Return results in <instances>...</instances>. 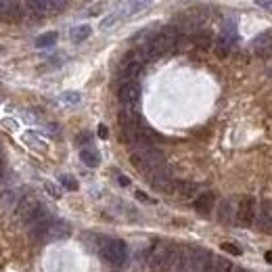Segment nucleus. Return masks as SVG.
<instances>
[{"label": "nucleus", "instance_id": "1", "mask_svg": "<svg viewBox=\"0 0 272 272\" xmlns=\"http://www.w3.org/2000/svg\"><path fill=\"white\" fill-rule=\"evenodd\" d=\"M180 34H178V27L174 25H166L161 27L159 32H155L153 38L145 44H140V52L145 55L147 61H153L157 57H161L166 52H170L172 48H176V42H178Z\"/></svg>", "mask_w": 272, "mask_h": 272}, {"label": "nucleus", "instance_id": "2", "mask_svg": "<svg viewBox=\"0 0 272 272\" xmlns=\"http://www.w3.org/2000/svg\"><path fill=\"white\" fill-rule=\"evenodd\" d=\"M132 166L145 176H151L155 170L166 166L164 153L157 149V145H140L132 147Z\"/></svg>", "mask_w": 272, "mask_h": 272}, {"label": "nucleus", "instance_id": "3", "mask_svg": "<svg viewBox=\"0 0 272 272\" xmlns=\"http://www.w3.org/2000/svg\"><path fill=\"white\" fill-rule=\"evenodd\" d=\"M32 235H34L38 241H61V239H67V237L71 235V226H69L65 220L50 218L48 222L32 228Z\"/></svg>", "mask_w": 272, "mask_h": 272}, {"label": "nucleus", "instance_id": "4", "mask_svg": "<svg viewBox=\"0 0 272 272\" xmlns=\"http://www.w3.org/2000/svg\"><path fill=\"white\" fill-rule=\"evenodd\" d=\"M101 257L111 266H124L128 262V245L120 239H103Z\"/></svg>", "mask_w": 272, "mask_h": 272}, {"label": "nucleus", "instance_id": "5", "mask_svg": "<svg viewBox=\"0 0 272 272\" xmlns=\"http://www.w3.org/2000/svg\"><path fill=\"white\" fill-rule=\"evenodd\" d=\"M239 44V32H237V25L233 21H228L222 25L220 30V36L216 40V55L222 57V59H226L228 55H231Z\"/></svg>", "mask_w": 272, "mask_h": 272}, {"label": "nucleus", "instance_id": "6", "mask_svg": "<svg viewBox=\"0 0 272 272\" xmlns=\"http://www.w3.org/2000/svg\"><path fill=\"white\" fill-rule=\"evenodd\" d=\"M172 249H174V245H170V243H157V245H153L151 253H149V266L157 268V270L168 268Z\"/></svg>", "mask_w": 272, "mask_h": 272}, {"label": "nucleus", "instance_id": "7", "mask_svg": "<svg viewBox=\"0 0 272 272\" xmlns=\"http://www.w3.org/2000/svg\"><path fill=\"white\" fill-rule=\"evenodd\" d=\"M140 94H142V90L136 80H128L120 86V103L126 107H138Z\"/></svg>", "mask_w": 272, "mask_h": 272}, {"label": "nucleus", "instance_id": "8", "mask_svg": "<svg viewBox=\"0 0 272 272\" xmlns=\"http://www.w3.org/2000/svg\"><path fill=\"white\" fill-rule=\"evenodd\" d=\"M257 218V201L253 197H245L239 205V222L243 226H251Z\"/></svg>", "mask_w": 272, "mask_h": 272}, {"label": "nucleus", "instance_id": "9", "mask_svg": "<svg viewBox=\"0 0 272 272\" xmlns=\"http://www.w3.org/2000/svg\"><path fill=\"white\" fill-rule=\"evenodd\" d=\"M168 193H172L178 199H191L197 193V184L189 182V180H174L172 182V187L168 189Z\"/></svg>", "mask_w": 272, "mask_h": 272}, {"label": "nucleus", "instance_id": "10", "mask_svg": "<svg viewBox=\"0 0 272 272\" xmlns=\"http://www.w3.org/2000/svg\"><path fill=\"white\" fill-rule=\"evenodd\" d=\"M42 203L38 201L36 197H25L23 201H21V205H19V218L23 220V224H27L32 220V216L38 211V207H40Z\"/></svg>", "mask_w": 272, "mask_h": 272}, {"label": "nucleus", "instance_id": "11", "mask_svg": "<svg viewBox=\"0 0 272 272\" xmlns=\"http://www.w3.org/2000/svg\"><path fill=\"white\" fill-rule=\"evenodd\" d=\"M257 222L264 228H272V199H264L257 205Z\"/></svg>", "mask_w": 272, "mask_h": 272}, {"label": "nucleus", "instance_id": "12", "mask_svg": "<svg viewBox=\"0 0 272 272\" xmlns=\"http://www.w3.org/2000/svg\"><path fill=\"white\" fill-rule=\"evenodd\" d=\"M213 201H216V197H213V193H203V195H197L195 199V209L201 213V216H207V213L211 211L213 207Z\"/></svg>", "mask_w": 272, "mask_h": 272}, {"label": "nucleus", "instance_id": "13", "mask_svg": "<svg viewBox=\"0 0 272 272\" xmlns=\"http://www.w3.org/2000/svg\"><path fill=\"white\" fill-rule=\"evenodd\" d=\"M80 159H82V164L86 168H98V164H101V155H98L96 149L86 147V149L80 151Z\"/></svg>", "mask_w": 272, "mask_h": 272}, {"label": "nucleus", "instance_id": "14", "mask_svg": "<svg viewBox=\"0 0 272 272\" xmlns=\"http://www.w3.org/2000/svg\"><path fill=\"white\" fill-rule=\"evenodd\" d=\"M57 40H59V34L57 32H46V34H40L36 38V46L38 48H50L57 44Z\"/></svg>", "mask_w": 272, "mask_h": 272}, {"label": "nucleus", "instance_id": "15", "mask_svg": "<svg viewBox=\"0 0 272 272\" xmlns=\"http://www.w3.org/2000/svg\"><path fill=\"white\" fill-rule=\"evenodd\" d=\"M90 32H92V27L90 25H78V27H74L71 30V40L76 42V44H80V42H84L86 38H90Z\"/></svg>", "mask_w": 272, "mask_h": 272}, {"label": "nucleus", "instance_id": "16", "mask_svg": "<svg viewBox=\"0 0 272 272\" xmlns=\"http://www.w3.org/2000/svg\"><path fill=\"white\" fill-rule=\"evenodd\" d=\"M46 5L48 0H27V11L34 13V15H44V13H48Z\"/></svg>", "mask_w": 272, "mask_h": 272}, {"label": "nucleus", "instance_id": "17", "mask_svg": "<svg viewBox=\"0 0 272 272\" xmlns=\"http://www.w3.org/2000/svg\"><path fill=\"white\" fill-rule=\"evenodd\" d=\"M193 42L199 46V48H207L209 44H211V36H209V32H199V34H195V38H193Z\"/></svg>", "mask_w": 272, "mask_h": 272}, {"label": "nucleus", "instance_id": "18", "mask_svg": "<svg viewBox=\"0 0 272 272\" xmlns=\"http://www.w3.org/2000/svg\"><path fill=\"white\" fill-rule=\"evenodd\" d=\"M17 199H19V195L15 191H7L3 197H0V205L3 207H13L17 203Z\"/></svg>", "mask_w": 272, "mask_h": 272}, {"label": "nucleus", "instance_id": "19", "mask_svg": "<svg viewBox=\"0 0 272 272\" xmlns=\"http://www.w3.org/2000/svg\"><path fill=\"white\" fill-rule=\"evenodd\" d=\"M231 211H233L231 203H228V201H222V203H220V222H224V224H226V222H231V220H233V213H231Z\"/></svg>", "mask_w": 272, "mask_h": 272}, {"label": "nucleus", "instance_id": "20", "mask_svg": "<svg viewBox=\"0 0 272 272\" xmlns=\"http://www.w3.org/2000/svg\"><path fill=\"white\" fill-rule=\"evenodd\" d=\"M59 182L63 184V187H65L67 191H78V180H76L74 176L63 174V176H59Z\"/></svg>", "mask_w": 272, "mask_h": 272}, {"label": "nucleus", "instance_id": "21", "mask_svg": "<svg viewBox=\"0 0 272 272\" xmlns=\"http://www.w3.org/2000/svg\"><path fill=\"white\" fill-rule=\"evenodd\" d=\"M231 262H226L224 257H216L213 255V260H211V270H231Z\"/></svg>", "mask_w": 272, "mask_h": 272}, {"label": "nucleus", "instance_id": "22", "mask_svg": "<svg viewBox=\"0 0 272 272\" xmlns=\"http://www.w3.org/2000/svg\"><path fill=\"white\" fill-rule=\"evenodd\" d=\"M69 3V0H48V5H46V11L48 13H59L65 9V5Z\"/></svg>", "mask_w": 272, "mask_h": 272}, {"label": "nucleus", "instance_id": "23", "mask_svg": "<svg viewBox=\"0 0 272 272\" xmlns=\"http://www.w3.org/2000/svg\"><path fill=\"white\" fill-rule=\"evenodd\" d=\"M61 98H63V103H69V105H78L82 96H80V92H65Z\"/></svg>", "mask_w": 272, "mask_h": 272}, {"label": "nucleus", "instance_id": "24", "mask_svg": "<svg viewBox=\"0 0 272 272\" xmlns=\"http://www.w3.org/2000/svg\"><path fill=\"white\" fill-rule=\"evenodd\" d=\"M222 251L231 253V255H241V253H243V249H241V247H237L235 243H222Z\"/></svg>", "mask_w": 272, "mask_h": 272}, {"label": "nucleus", "instance_id": "25", "mask_svg": "<svg viewBox=\"0 0 272 272\" xmlns=\"http://www.w3.org/2000/svg\"><path fill=\"white\" fill-rule=\"evenodd\" d=\"M153 3V0H132V5H130V9H134V13L136 11H140V9H145V7H149Z\"/></svg>", "mask_w": 272, "mask_h": 272}, {"label": "nucleus", "instance_id": "26", "mask_svg": "<svg viewBox=\"0 0 272 272\" xmlns=\"http://www.w3.org/2000/svg\"><path fill=\"white\" fill-rule=\"evenodd\" d=\"M44 189H46V191L50 193V197H55V199H59V197H61V191L57 189L52 182H46V184H44Z\"/></svg>", "mask_w": 272, "mask_h": 272}, {"label": "nucleus", "instance_id": "27", "mask_svg": "<svg viewBox=\"0 0 272 272\" xmlns=\"http://www.w3.org/2000/svg\"><path fill=\"white\" fill-rule=\"evenodd\" d=\"M25 138H27V140H32L36 149H42V151H44V149H46V147H44V142H42V140H36V136H34L32 132H30V134H25Z\"/></svg>", "mask_w": 272, "mask_h": 272}, {"label": "nucleus", "instance_id": "28", "mask_svg": "<svg viewBox=\"0 0 272 272\" xmlns=\"http://www.w3.org/2000/svg\"><path fill=\"white\" fill-rule=\"evenodd\" d=\"M107 136H109V130H107V126H105V124H101V126H98V138H103V140H105Z\"/></svg>", "mask_w": 272, "mask_h": 272}, {"label": "nucleus", "instance_id": "29", "mask_svg": "<svg viewBox=\"0 0 272 272\" xmlns=\"http://www.w3.org/2000/svg\"><path fill=\"white\" fill-rule=\"evenodd\" d=\"M255 5H257V7H262V9H268V11H270V9H272V0H255Z\"/></svg>", "mask_w": 272, "mask_h": 272}, {"label": "nucleus", "instance_id": "30", "mask_svg": "<svg viewBox=\"0 0 272 272\" xmlns=\"http://www.w3.org/2000/svg\"><path fill=\"white\" fill-rule=\"evenodd\" d=\"M136 199H140V201H147V203H153V199H149L145 193H140V191L136 193Z\"/></svg>", "mask_w": 272, "mask_h": 272}, {"label": "nucleus", "instance_id": "31", "mask_svg": "<svg viewBox=\"0 0 272 272\" xmlns=\"http://www.w3.org/2000/svg\"><path fill=\"white\" fill-rule=\"evenodd\" d=\"M120 184H122V187H128V184H130V178H126V176H120Z\"/></svg>", "mask_w": 272, "mask_h": 272}, {"label": "nucleus", "instance_id": "32", "mask_svg": "<svg viewBox=\"0 0 272 272\" xmlns=\"http://www.w3.org/2000/svg\"><path fill=\"white\" fill-rule=\"evenodd\" d=\"M3 178H5V164L0 161V182H3Z\"/></svg>", "mask_w": 272, "mask_h": 272}, {"label": "nucleus", "instance_id": "33", "mask_svg": "<svg viewBox=\"0 0 272 272\" xmlns=\"http://www.w3.org/2000/svg\"><path fill=\"white\" fill-rule=\"evenodd\" d=\"M266 262L272 264V251H266Z\"/></svg>", "mask_w": 272, "mask_h": 272}]
</instances>
